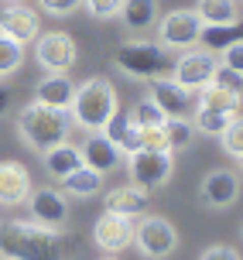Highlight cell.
Wrapping results in <instances>:
<instances>
[{"mask_svg": "<svg viewBox=\"0 0 243 260\" xmlns=\"http://www.w3.org/2000/svg\"><path fill=\"white\" fill-rule=\"evenodd\" d=\"M76 243L62 226H41L35 219L0 222V260H69Z\"/></svg>", "mask_w": 243, "mask_h": 260, "instance_id": "6da1fadb", "label": "cell"}, {"mask_svg": "<svg viewBox=\"0 0 243 260\" xmlns=\"http://www.w3.org/2000/svg\"><path fill=\"white\" fill-rule=\"evenodd\" d=\"M69 130H72V117L65 110L38 103V100L21 106V113H17V134H21V141L31 151H38V154L51 151L55 144H65L69 141Z\"/></svg>", "mask_w": 243, "mask_h": 260, "instance_id": "7a4b0ae2", "label": "cell"}, {"mask_svg": "<svg viewBox=\"0 0 243 260\" xmlns=\"http://www.w3.org/2000/svg\"><path fill=\"white\" fill-rule=\"evenodd\" d=\"M116 110H120L116 89H113V82L103 79V76H93V79H86V82H79L76 96H72V106H69L72 120H76L82 130H103L106 120L113 117Z\"/></svg>", "mask_w": 243, "mask_h": 260, "instance_id": "3957f363", "label": "cell"}, {"mask_svg": "<svg viewBox=\"0 0 243 260\" xmlns=\"http://www.w3.org/2000/svg\"><path fill=\"white\" fill-rule=\"evenodd\" d=\"M113 62L124 76L147 79V82H154V79H161V76H171V65H175L168 58L165 48L151 45V41H124L113 52Z\"/></svg>", "mask_w": 243, "mask_h": 260, "instance_id": "277c9868", "label": "cell"}, {"mask_svg": "<svg viewBox=\"0 0 243 260\" xmlns=\"http://www.w3.org/2000/svg\"><path fill=\"white\" fill-rule=\"evenodd\" d=\"M134 243L144 257H168L178 250V230L175 222L165 219V216H144L137 226H134Z\"/></svg>", "mask_w": 243, "mask_h": 260, "instance_id": "5b68a950", "label": "cell"}, {"mask_svg": "<svg viewBox=\"0 0 243 260\" xmlns=\"http://www.w3.org/2000/svg\"><path fill=\"white\" fill-rule=\"evenodd\" d=\"M202 35V21L199 14L181 7V11H168L165 17H158V38H161V48H195V41Z\"/></svg>", "mask_w": 243, "mask_h": 260, "instance_id": "8992f818", "label": "cell"}, {"mask_svg": "<svg viewBox=\"0 0 243 260\" xmlns=\"http://www.w3.org/2000/svg\"><path fill=\"white\" fill-rule=\"evenodd\" d=\"M35 58L48 72H69L79 58V45L65 31H45L35 38Z\"/></svg>", "mask_w": 243, "mask_h": 260, "instance_id": "52a82bcc", "label": "cell"}, {"mask_svg": "<svg viewBox=\"0 0 243 260\" xmlns=\"http://www.w3.org/2000/svg\"><path fill=\"white\" fill-rule=\"evenodd\" d=\"M171 171H175L171 151H134L130 154V178H134V185H141L147 192L168 185Z\"/></svg>", "mask_w": 243, "mask_h": 260, "instance_id": "ba28073f", "label": "cell"}, {"mask_svg": "<svg viewBox=\"0 0 243 260\" xmlns=\"http://www.w3.org/2000/svg\"><path fill=\"white\" fill-rule=\"evenodd\" d=\"M219 62L212 58V52H195V48H185L181 52V58L175 65H171V79L178 82V86H185V89H199V86H205V82H212V76H216Z\"/></svg>", "mask_w": 243, "mask_h": 260, "instance_id": "9c48e42d", "label": "cell"}, {"mask_svg": "<svg viewBox=\"0 0 243 260\" xmlns=\"http://www.w3.org/2000/svg\"><path fill=\"white\" fill-rule=\"evenodd\" d=\"M134 216H120V212H103L96 226H93V240L103 253H120L134 243Z\"/></svg>", "mask_w": 243, "mask_h": 260, "instance_id": "30bf717a", "label": "cell"}, {"mask_svg": "<svg viewBox=\"0 0 243 260\" xmlns=\"http://www.w3.org/2000/svg\"><path fill=\"white\" fill-rule=\"evenodd\" d=\"M27 209H31V219L41 226H65L69 219V199L62 188H35L27 195Z\"/></svg>", "mask_w": 243, "mask_h": 260, "instance_id": "8fae6325", "label": "cell"}, {"mask_svg": "<svg viewBox=\"0 0 243 260\" xmlns=\"http://www.w3.org/2000/svg\"><path fill=\"white\" fill-rule=\"evenodd\" d=\"M151 100L161 106V113L165 117H185L189 110L195 106V92L178 86L171 76H161L151 82Z\"/></svg>", "mask_w": 243, "mask_h": 260, "instance_id": "7c38bea8", "label": "cell"}, {"mask_svg": "<svg viewBox=\"0 0 243 260\" xmlns=\"http://www.w3.org/2000/svg\"><path fill=\"white\" fill-rule=\"evenodd\" d=\"M31 195V175L21 161H0V206H21Z\"/></svg>", "mask_w": 243, "mask_h": 260, "instance_id": "4fadbf2b", "label": "cell"}, {"mask_svg": "<svg viewBox=\"0 0 243 260\" xmlns=\"http://www.w3.org/2000/svg\"><path fill=\"white\" fill-rule=\"evenodd\" d=\"M0 31L11 35V38H17L21 45H27V41H35L41 35V21L31 7L14 4V7H7V11L0 14Z\"/></svg>", "mask_w": 243, "mask_h": 260, "instance_id": "5bb4252c", "label": "cell"}, {"mask_svg": "<svg viewBox=\"0 0 243 260\" xmlns=\"http://www.w3.org/2000/svg\"><path fill=\"white\" fill-rule=\"evenodd\" d=\"M202 199L209 202L212 209H226L240 199V178L233 171H209L202 178Z\"/></svg>", "mask_w": 243, "mask_h": 260, "instance_id": "9a60e30c", "label": "cell"}, {"mask_svg": "<svg viewBox=\"0 0 243 260\" xmlns=\"http://www.w3.org/2000/svg\"><path fill=\"white\" fill-rule=\"evenodd\" d=\"M79 151H82V165H89L93 171H103V175L120 165V147L110 137H103V130H93V137H86Z\"/></svg>", "mask_w": 243, "mask_h": 260, "instance_id": "2e32d148", "label": "cell"}, {"mask_svg": "<svg viewBox=\"0 0 243 260\" xmlns=\"http://www.w3.org/2000/svg\"><path fill=\"white\" fill-rule=\"evenodd\" d=\"M38 103L55 106V110H69L72 106V96H76V82L69 79V72H48V76L38 82Z\"/></svg>", "mask_w": 243, "mask_h": 260, "instance_id": "e0dca14e", "label": "cell"}, {"mask_svg": "<svg viewBox=\"0 0 243 260\" xmlns=\"http://www.w3.org/2000/svg\"><path fill=\"white\" fill-rule=\"evenodd\" d=\"M195 110H219V113H240L243 110V92L223 89L219 82H205L195 89Z\"/></svg>", "mask_w": 243, "mask_h": 260, "instance_id": "ac0fdd59", "label": "cell"}, {"mask_svg": "<svg viewBox=\"0 0 243 260\" xmlns=\"http://www.w3.org/2000/svg\"><path fill=\"white\" fill-rule=\"evenodd\" d=\"M147 188L141 185H120L113 192H106V212H120V216H141L147 209Z\"/></svg>", "mask_w": 243, "mask_h": 260, "instance_id": "d6986e66", "label": "cell"}, {"mask_svg": "<svg viewBox=\"0 0 243 260\" xmlns=\"http://www.w3.org/2000/svg\"><path fill=\"white\" fill-rule=\"evenodd\" d=\"M45 168H48L51 178H58L62 182L65 175H72L76 168H82V151H79L76 144H55L51 151H45Z\"/></svg>", "mask_w": 243, "mask_h": 260, "instance_id": "ffe728a7", "label": "cell"}, {"mask_svg": "<svg viewBox=\"0 0 243 260\" xmlns=\"http://www.w3.org/2000/svg\"><path fill=\"white\" fill-rule=\"evenodd\" d=\"M62 192L72 195V199H93V195L103 192V171H93L89 165L76 168L72 175L62 178Z\"/></svg>", "mask_w": 243, "mask_h": 260, "instance_id": "44dd1931", "label": "cell"}, {"mask_svg": "<svg viewBox=\"0 0 243 260\" xmlns=\"http://www.w3.org/2000/svg\"><path fill=\"white\" fill-rule=\"evenodd\" d=\"M205 52H223L236 41H243V21H233V24H202V35H199Z\"/></svg>", "mask_w": 243, "mask_h": 260, "instance_id": "7402d4cb", "label": "cell"}, {"mask_svg": "<svg viewBox=\"0 0 243 260\" xmlns=\"http://www.w3.org/2000/svg\"><path fill=\"white\" fill-rule=\"evenodd\" d=\"M120 17L130 31H147L158 24V0H124Z\"/></svg>", "mask_w": 243, "mask_h": 260, "instance_id": "603a6c76", "label": "cell"}, {"mask_svg": "<svg viewBox=\"0 0 243 260\" xmlns=\"http://www.w3.org/2000/svg\"><path fill=\"white\" fill-rule=\"evenodd\" d=\"M195 14H199L202 24H233V21H240L236 0H199Z\"/></svg>", "mask_w": 243, "mask_h": 260, "instance_id": "cb8c5ba5", "label": "cell"}, {"mask_svg": "<svg viewBox=\"0 0 243 260\" xmlns=\"http://www.w3.org/2000/svg\"><path fill=\"white\" fill-rule=\"evenodd\" d=\"M24 62V45L0 31V76H14Z\"/></svg>", "mask_w": 243, "mask_h": 260, "instance_id": "d4e9b609", "label": "cell"}, {"mask_svg": "<svg viewBox=\"0 0 243 260\" xmlns=\"http://www.w3.org/2000/svg\"><path fill=\"white\" fill-rule=\"evenodd\" d=\"M165 137H168V147H171V151H181V147L192 144L195 127L185 117H168L165 120Z\"/></svg>", "mask_w": 243, "mask_h": 260, "instance_id": "484cf974", "label": "cell"}, {"mask_svg": "<svg viewBox=\"0 0 243 260\" xmlns=\"http://www.w3.org/2000/svg\"><path fill=\"white\" fill-rule=\"evenodd\" d=\"M233 117H236V113H233ZM233 117L230 113H219V110H195V130H199V134H209V137H219Z\"/></svg>", "mask_w": 243, "mask_h": 260, "instance_id": "4316f807", "label": "cell"}, {"mask_svg": "<svg viewBox=\"0 0 243 260\" xmlns=\"http://www.w3.org/2000/svg\"><path fill=\"white\" fill-rule=\"evenodd\" d=\"M165 113H161V106L154 103V100H141V103L130 110V123L134 127H161L165 123Z\"/></svg>", "mask_w": 243, "mask_h": 260, "instance_id": "83f0119b", "label": "cell"}, {"mask_svg": "<svg viewBox=\"0 0 243 260\" xmlns=\"http://www.w3.org/2000/svg\"><path fill=\"white\" fill-rule=\"evenodd\" d=\"M219 141H223V151H226L230 157H236V161L243 157V117L240 113L226 123V130L219 134Z\"/></svg>", "mask_w": 243, "mask_h": 260, "instance_id": "f1b7e54d", "label": "cell"}, {"mask_svg": "<svg viewBox=\"0 0 243 260\" xmlns=\"http://www.w3.org/2000/svg\"><path fill=\"white\" fill-rule=\"evenodd\" d=\"M141 130V151H171L165 137V123L161 127H137Z\"/></svg>", "mask_w": 243, "mask_h": 260, "instance_id": "f546056e", "label": "cell"}, {"mask_svg": "<svg viewBox=\"0 0 243 260\" xmlns=\"http://www.w3.org/2000/svg\"><path fill=\"white\" fill-rule=\"evenodd\" d=\"M82 4H86V11H89L96 21L120 17V7H124V0H82Z\"/></svg>", "mask_w": 243, "mask_h": 260, "instance_id": "4dcf8cb0", "label": "cell"}, {"mask_svg": "<svg viewBox=\"0 0 243 260\" xmlns=\"http://www.w3.org/2000/svg\"><path fill=\"white\" fill-rule=\"evenodd\" d=\"M127 130H130V113H120V110H116L113 117L106 120V127H103V137H110L113 144H120Z\"/></svg>", "mask_w": 243, "mask_h": 260, "instance_id": "1f68e13d", "label": "cell"}, {"mask_svg": "<svg viewBox=\"0 0 243 260\" xmlns=\"http://www.w3.org/2000/svg\"><path fill=\"white\" fill-rule=\"evenodd\" d=\"M38 7L51 17H69V14H76L82 7V0H38Z\"/></svg>", "mask_w": 243, "mask_h": 260, "instance_id": "d6a6232c", "label": "cell"}, {"mask_svg": "<svg viewBox=\"0 0 243 260\" xmlns=\"http://www.w3.org/2000/svg\"><path fill=\"white\" fill-rule=\"evenodd\" d=\"M212 82H219L223 89L243 92V76H240V72H233V69H226V65H219V69H216V76H212Z\"/></svg>", "mask_w": 243, "mask_h": 260, "instance_id": "836d02e7", "label": "cell"}, {"mask_svg": "<svg viewBox=\"0 0 243 260\" xmlns=\"http://www.w3.org/2000/svg\"><path fill=\"white\" fill-rule=\"evenodd\" d=\"M199 260H243V257L233 247H226V243H212V247L202 250V257H199Z\"/></svg>", "mask_w": 243, "mask_h": 260, "instance_id": "e575fe53", "label": "cell"}, {"mask_svg": "<svg viewBox=\"0 0 243 260\" xmlns=\"http://www.w3.org/2000/svg\"><path fill=\"white\" fill-rule=\"evenodd\" d=\"M223 65L243 76V41H236V45H230V48H223Z\"/></svg>", "mask_w": 243, "mask_h": 260, "instance_id": "d590c367", "label": "cell"}, {"mask_svg": "<svg viewBox=\"0 0 243 260\" xmlns=\"http://www.w3.org/2000/svg\"><path fill=\"white\" fill-rule=\"evenodd\" d=\"M116 147H120V154H134V151H141V130L130 123V130L124 134V141L116 144Z\"/></svg>", "mask_w": 243, "mask_h": 260, "instance_id": "8d00e7d4", "label": "cell"}, {"mask_svg": "<svg viewBox=\"0 0 243 260\" xmlns=\"http://www.w3.org/2000/svg\"><path fill=\"white\" fill-rule=\"evenodd\" d=\"M7 110H11V92H7L4 86H0V117H4Z\"/></svg>", "mask_w": 243, "mask_h": 260, "instance_id": "74e56055", "label": "cell"}, {"mask_svg": "<svg viewBox=\"0 0 243 260\" xmlns=\"http://www.w3.org/2000/svg\"><path fill=\"white\" fill-rule=\"evenodd\" d=\"M100 260H116V257H113V253H110V257H100Z\"/></svg>", "mask_w": 243, "mask_h": 260, "instance_id": "f35d334b", "label": "cell"}, {"mask_svg": "<svg viewBox=\"0 0 243 260\" xmlns=\"http://www.w3.org/2000/svg\"><path fill=\"white\" fill-rule=\"evenodd\" d=\"M11 4H21V0H11Z\"/></svg>", "mask_w": 243, "mask_h": 260, "instance_id": "ab89813d", "label": "cell"}, {"mask_svg": "<svg viewBox=\"0 0 243 260\" xmlns=\"http://www.w3.org/2000/svg\"><path fill=\"white\" fill-rule=\"evenodd\" d=\"M240 168H243V157H240Z\"/></svg>", "mask_w": 243, "mask_h": 260, "instance_id": "60d3db41", "label": "cell"}]
</instances>
